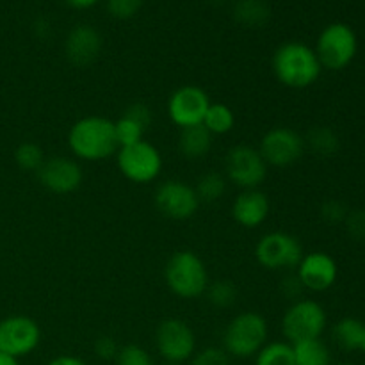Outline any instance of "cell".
<instances>
[{
	"instance_id": "6da1fadb",
	"label": "cell",
	"mask_w": 365,
	"mask_h": 365,
	"mask_svg": "<svg viewBox=\"0 0 365 365\" xmlns=\"http://www.w3.org/2000/svg\"><path fill=\"white\" fill-rule=\"evenodd\" d=\"M68 148L77 159L100 163L118 152L114 121L103 116H84L68 130Z\"/></svg>"
},
{
	"instance_id": "7a4b0ae2",
	"label": "cell",
	"mask_w": 365,
	"mask_h": 365,
	"mask_svg": "<svg viewBox=\"0 0 365 365\" xmlns=\"http://www.w3.org/2000/svg\"><path fill=\"white\" fill-rule=\"evenodd\" d=\"M273 73L282 86L289 89H307L321 77L316 50L302 41L282 43L273 53Z\"/></svg>"
},
{
	"instance_id": "3957f363",
	"label": "cell",
	"mask_w": 365,
	"mask_h": 365,
	"mask_svg": "<svg viewBox=\"0 0 365 365\" xmlns=\"http://www.w3.org/2000/svg\"><path fill=\"white\" fill-rule=\"evenodd\" d=\"M164 280L170 291L182 299H196L209 287L205 262L191 250H180L170 257L164 267Z\"/></svg>"
},
{
	"instance_id": "277c9868",
	"label": "cell",
	"mask_w": 365,
	"mask_h": 365,
	"mask_svg": "<svg viewBox=\"0 0 365 365\" xmlns=\"http://www.w3.org/2000/svg\"><path fill=\"white\" fill-rule=\"evenodd\" d=\"M267 321L259 312H241L227 324L223 349L235 359L255 356L267 344Z\"/></svg>"
},
{
	"instance_id": "5b68a950",
	"label": "cell",
	"mask_w": 365,
	"mask_h": 365,
	"mask_svg": "<svg viewBox=\"0 0 365 365\" xmlns=\"http://www.w3.org/2000/svg\"><path fill=\"white\" fill-rule=\"evenodd\" d=\"M316 56L321 66L331 71H341L351 64L359 50V39L348 24L335 21L321 31L316 45Z\"/></svg>"
},
{
	"instance_id": "8992f818",
	"label": "cell",
	"mask_w": 365,
	"mask_h": 365,
	"mask_svg": "<svg viewBox=\"0 0 365 365\" xmlns=\"http://www.w3.org/2000/svg\"><path fill=\"white\" fill-rule=\"evenodd\" d=\"M328 317L323 307L314 299H298L285 310L282 317V331L289 344L310 339H321L327 330Z\"/></svg>"
},
{
	"instance_id": "52a82bcc",
	"label": "cell",
	"mask_w": 365,
	"mask_h": 365,
	"mask_svg": "<svg viewBox=\"0 0 365 365\" xmlns=\"http://www.w3.org/2000/svg\"><path fill=\"white\" fill-rule=\"evenodd\" d=\"M116 163L120 173L134 184H150L157 180L163 171V155L159 148L145 139L118 148Z\"/></svg>"
},
{
	"instance_id": "ba28073f",
	"label": "cell",
	"mask_w": 365,
	"mask_h": 365,
	"mask_svg": "<svg viewBox=\"0 0 365 365\" xmlns=\"http://www.w3.org/2000/svg\"><path fill=\"white\" fill-rule=\"evenodd\" d=\"M267 164L260 155L259 148L248 145H237L230 148L225 157V175L227 180L246 189H259L267 178Z\"/></svg>"
},
{
	"instance_id": "9c48e42d",
	"label": "cell",
	"mask_w": 365,
	"mask_h": 365,
	"mask_svg": "<svg viewBox=\"0 0 365 365\" xmlns=\"http://www.w3.org/2000/svg\"><path fill=\"white\" fill-rule=\"evenodd\" d=\"M302 242L287 232H269L255 246V259L264 269L280 271L298 267L303 259Z\"/></svg>"
},
{
	"instance_id": "30bf717a",
	"label": "cell",
	"mask_w": 365,
	"mask_h": 365,
	"mask_svg": "<svg viewBox=\"0 0 365 365\" xmlns=\"http://www.w3.org/2000/svg\"><path fill=\"white\" fill-rule=\"evenodd\" d=\"M155 346L159 355L166 362H187L196 351V335L185 321L170 317L160 321L157 327Z\"/></svg>"
},
{
	"instance_id": "8fae6325",
	"label": "cell",
	"mask_w": 365,
	"mask_h": 365,
	"mask_svg": "<svg viewBox=\"0 0 365 365\" xmlns=\"http://www.w3.org/2000/svg\"><path fill=\"white\" fill-rule=\"evenodd\" d=\"M305 138L291 127H273L260 139L259 152L267 166L287 168L305 153Z\"/></svg>"
},
{
	"instance_id": "7c38bea8",
	"label": "cell",
	"mask_w": 365,
	"mask_h": 365,
	"mask_svg": "<svg viewBox=\"0 0 365 365\" xmlns=\"http://www.w3.org/2000/svg\"><path fill=\"white\" fill-rule=\"evenodd\" d=\"M41 342V328L29 316H9L0 321V351L21 359Z\"/></svg>"
},
{
	"instance_id": "4fadbf2b",
	"label": "cell",
	"mask_w": 365,
	"mask_h": 365,
	"mask_svg": "<svg viewBox=\"0 0 365 365\" xmlns=\"http://www.w3.org/2000/svg\"><path fill=\"white\" fill-rule=\"evenodd\" d=\"M153 202H155L157 210L163 216L175 221L189 220L198 212L200 207V200L195 187L187 182L177 180V178L163 182L157 187Z\"/></svg>"
},
{
	"instance_id": "5bb4252c",
	"label": "cell",
	"mask_w": 365,
	"mask_h": 365,
	"mask_svg": "<svg viewBox=\"0 0 365 365\" xmlns=\"http://www.w3.org/2000/svg\"><path fill=\"white\" fill-rule=\"evenodd\" d=\"M210 103L209 95L200 86H180L168 98V116L178 128L202 125Z\"/></svg>"
},
{
	"instance_id": "9a60e30c",
	"label": "cell",
	"mask_w": 365,
	"mask_h": 365,
	"mask_svg": "<svg viewBox=\"0 0 365 365\" xmlns=\"http://www.w3.org/2000/svg\"><path fill=\"white\" fill-rule=\"evenodd\" d=\"M38 180L46 191L53 195H70L75 192L82 185L84 180V171L77 160L70 157L53 155L45 159L38 171Z\"/></svg>"
},
{
	"instance_id": "2e32d148",
	"label": "cell",
	"mask_w": 365,
	"mask_h": 365,
	"mask_svg": "<svg viewBox=\"0 0 365 365\" xmlns=\"http://www.w3.org/2000/svg\"><path fill=\"white\" fill-rule=\"evenodd\" d=\"M296 269V277L302 282L303 289L314 292H323L334 287L339 277L337 262L324 252L305 253Z\"/></svg>"
},
{
	"instance_id": "e0dca14e",
	"label": "cell",
	"mask_w": 365,
	"mask_h": 365,
	"mask_svg": "<svg viewBox=\"0 0 365 365\" xmlns=\"http://www.w3.org/2000/svg\"><path fill=\"white\" fill-rule=\"evenodd\" d=\"M64 52L71 64L88 66L95 63L102 52V36L91 25H77L68 32Z\"/></svg>"
},
{
	"instance_id": "ac0fdd59",
	"label": "cell",
	"mask_w": 365,
	"mask_h": 365,
	"mask_svg": "<svg viewBox=\"0 0 365 365\" xmlns=\"http://www.w3.org/2000/svg\"><path fill=\"white\" fill-rule=\"evenodd\" d=\"M271 203L260 189H246L235 196L232 203V217L242 228H259L269 217Z\"/></svg>"
},
{
	"instance_id": "d6986e66",
	"label": "cell",
	"mask_w": 365,
	"mask_h": 365,
	"mask_svg": "<svg viewBox=\"0 0 365 365\" xmlns=\"http://www.w3.org/2000/svg\"><path fill=\"white\" fill-rule=\"evenodd\" d=\"M214 135L203 125L180 128L178 135V152L189 160H200L212 150Z\"/></svg>"
},
{
	"instance_id": "ffe728a7",
	"label": "cell",
	"mask_w": 365,
	"mask_h": 365,
	"mask_svg": "<svg viewBox=\"0 0 365 365\" xmlns=\"http://www.w3.org/2000/svg\"><path fill=\"white\" fill-rule=\"evenodd\" d=\"M335 344L344 351H362L365 342V323L355 317H344L335 323L334 330Z\"/></svg>"
},
{
	"instance_id": "44dd1931",
	"label": "cell",
	"mask_w": 365,
	"mask_h": 365,
	"mask_svg": "<svg viewBox=\"0 0 365 365\" xmlns=\"http://www.w3.org/2000/svg\"><path fill=\"white\" fill-rule=\"evenodd\" d=\"M234 18L245 27H262L271 18V6L267 0H237Z\"/></svg>"
},
{
	"instance_id": "7402d4cb",
	"label": "cell",
	"mask_w": 365,
	"mask_h": 365,
	"mask_svg": "<svg viewBox=\"0 0 365 365\" xmlns=\"http://www.w3.org/2000/svg\"><path fill=\"white\" fill-rule=\"evenodd\" d=\"M294 365H331L330 348L321 339H310L292 344Z\"/></svg>"
},
{
	"instance_id": "603a6c76",
	"label": "cell",
	"mask_w": 365,
	"mask_h": 365,
	"mask_svg": "<svg viewBox=\"0 0 365 365\" xmlns=\"http://www.w3.org/2000/svg\"><path fill=\"white\" fill-rule=\"evenodd\" d=\"M305 146H309L316 155L331 157L341 148V139L330 127H314L307 134Z\"/></svg>"
},
{
	"instance_id": "cb8c5ba5",
	"label": "cell",
	"mask_w": 365,
	"mask_h": 365,
	"mask_svg": "<svg viewBox=\"0 0 365 365\" xmlns=\"http://www.w3.org/2000/svg\"><path fill=\"white\" fill-rule=\"evenodd\" d=\"M203 127L212 135H223L234 130L235 127V114L225 103H210L207 109L205 118H203Z\"/></svg>"
},
{
	"instance_id": "d4e9b609",
	"label": "cell",
	"mask_w": 365,
	"mask_h": 365,
	"mask_svg": "<svg viewBox=\"0 0 365 365\" xmlns=\"http://www.w3.org/2000/svg\"><path fill=\"white\" fill-rule=\"evenodd\" d=\"M227 177L217 171H209L202 175L195 185V191L198 195L200 203H216L223 198L227 192Z\"/></svg>"
},
{
	"instance_id": "484cf974",
	"label": "cell",
	"mask_w": 365,
	"mask_h": 365,
	"mask_svg": "<svg viewBox=\"0 0 365 365\" xmlns=\"http://www.w3.org/2000/svg\"><path fill=\"white\" fill-rule=\"evenodd\" d=\"M255 356V365H294V353L289 342H267Z\"/></svg>"
},
{
	"instance_id": "4316f807",
	"label": "cell",
	"mask_w": 365,
	"mask_h": 365,
	"mask_svg": "<svg viewBox=\"0 0 365 365\" xmlns=\"http://www.w3.org/2000/svg\"><path fill=\"white\" fill-rule=\"evenodd\" d=\"M45 152L39 145L32 141H25L14 150V163L18 164V168L24 171H38L41 168V164L45 163Z\"/></svg>"
},
{
	"instance_id": "83f0119b",
	"label": "cell",
	"mask_w": 365,
	"mask_h": 365,
	"mask_svg": "<svg viewBox=\"0 0 365 365\" xmlns=\"http://www.w3.org/2000/svg\"><path fill=\"white\" fill-rule=\"evenodd\" d=\"M145 132L146 128L139 125L138 121L132 120V118H128L127 114H121L120 120L114 121V134H116V141L120 148L143 141Z\"/></svg>"
},
{
	"instance_id": "f1b7e54d",
	"label": "cell",
	"mask_w": 365,
	"mask_h": 365,
	"mask_svg": "<svg viewBox=\"0 0 365 365\" xmlns=\"http://www.w3.org/2000/svg\"><path fill=\"white\" fill-rule=\"evenodd\" d=\"M205 294L214 307H217V309H228V307H232L237 302L239 291L234 282L216 280L212 284H209Z\"/></svg>"
},
{
	"instance_id": "f546056e",
	"label": "cell",
	"mask_w": 365,
	"mask_h": 365,
	"mask_svg": "<svg viewBox=\"0 0 365 365\" xmlns=\"http://www.w3.org/2000/svg\"><path fill=\"white\" fill-rule=\"evenodd\" d=\"M116 365H155L152 355L138 344H127L120 348L116 355Z\"/></svg>"
},
{
	"instance_id": "4dcf8cb0",
	"label": "cell",
	"mask_w": 365,
	"mask_h": 365,
	"mask_svg": "<svg viewBox=\"0 0 365 365\" xmlns=\"http://www.w3.org/2000/svg\"><path fill=\"white\" fill-rule=\"evenodd\" d=\"M107 11L118 20H128L141 9L143 0H106Z\"/></svg>"
},
{
	"instance_id": "1f68e13d",
	"label": "cell",
	"mask_w": 365,
	"mask_h": 365,
	"mask_svg": "<svg viewBox=\"0 0 365 365\" xmlns=\"http://www.w3.org/2000/svg\"><path fill=\"white\" fill-rule=\"evenodd\" d=\"M191 365H232L230 355L221 348H205L192 355Z\"/></svg>"
},
{
	"instance_id": "d6a6232c",
	"label": "cell",
	"mask_w": 365,
	"mask_h": 365,
	"mask_svg": "<svg viewBox=\"0 0 365 365\" xmlns=\"http://www.w3.org/2000/svg\"><path fill=\"white\" fill-rule=\"evenodd\" d=\"M348 214L349 212L344 207V203L337 202V200H330V202H327L321 207V216L328 223H341V221H346Z\"/></svg>"
},
{
	"instance_id": "836d02e7",
	"label": "cell",
	"mask_w": 365,
	"mask_h": 365,
	"mask_svg": "<svg viewBox=\"0 0 365 365\" xmlns=\"http://www.w3.org/2000/svg\"><path fill=\"white\" fill-rule=\"evenodd\" d=\"M346 227H348L349 235L356 241H365V210H355L349 212L346 217Z\"/></svg>"
},
{
	"instance_id": "e575fe53",
	"label": "cell",
	"mask_w": 365,
	"mask_h": 365,
	"mask_svg": "<svg viewBox=\"0 0 365 365\" xmlns=\"http://www.w3.org/2000/svg\"><path fill=\"white\" fill-rule=\"evenodd\" d=\"M118 351H120V348H118L116 341L113 337H109V335H102V337H98L95 341V353L98 359L116 360Z\"/></svg>"
},
{
	"instance_id": "d590c367",
	"label": "cell",
	"mask_w": 365,
	"mask_h": 365,
	"mask_svg": "<svg viewBox=\"0 0 365 365\" xmlns=\"http://www.w3.org/2000/svg\"><path fill=\"white\" fill-rule=\"evenodd\" d=\"M128 118H132L134 121H138L139 125H143V127L148 130V127L152 125L153 121V116H152V110H150L148 106H145V103H132L130 107H127L125 109V113Z\"/></svg>"
},
{
	"instance_id": "8d00e7d4",
	"label": "cell",
	"mask_w": 365,
	"mask_h": 365,
	"mask_svg": "<svg viewBox=\"0 0 365 365\" xmlns=\"http://www.w3.org/2000/svg\"><path fill=\"white\" fill-rule=\"evenodd\" d=\"M282 291H284V294L287 296V298H296V296L302 294L303 291V285L302 282L298 280V277H287L285 278V282L282 284Z\"/></svg>"
},
{
	"instance_id": "74e56055",
	"label": "cell",
	"mask_w": 365,
	"mask_h": 365,
	"mask_svg": "<svg viewBox=\"0 0 365 365\" xmlns=\"http://www.w3.org/2000/svg\"><path fill=\"white\" fill-rule=\"evenodd\" d=\"M46 365H88L82 359H77V356H71V355H61L56 356L53 360H50Z\"/></svg>"
},
{
	"instance_id": "f35d334b",
	"label": "cell",
	"mask_w": 365,
	"mask_h": 365,
	"mask_svg": "<svg viewBox=\"0 0 365 365\" xmlns=\"http://www.w3.org/2000/svg\"><path fill=\"white\" fill-rule=\"evenodd\" d=\"M64 2L70 7H73V9H89V7L95 6L98 0H64Z\"/></svg>"
},
{
	"instance_id": "ab89813d",
	"label": "cell",
	"mask_w": 365,
	"mask_h": 365,
	"mask_svg": "<svg viewBox=\"0 0 365 365\" xmlns=\"http://www.w3.org/2000/svg\"><path fill=\"white\" fill-rule=\"evenodd\" d=\"M36 32H38V36H41V38H45L50 32V24L45 18H38V21H36Z\"/></svg>"
},
{
	"instance_id": "60d3db41",
	"label": "cell",
	"mask_w": 365,
	"mask_h": 365,
	"mask_svg": "<svg viewBox=\"0 0 365 365\" xmlns=\"http://www.w3.org/2000/svg\"><path fill=\"white\" fill-rule=\"evenodd\" d=\"M0 365H20V362H18V359H14V356L6 355V353L0 351Z\"/></svg>"
},
{
	"instance_id": "b9f144b4",
	"label": "cell",
	"mask_w": 365,
	"mask_h": 365,
	"mask_svg": "<svg viewBox=\"0 0 365 365\" xmlns=\"http://www.w3.org/2000/svg\"><path fill=\"white\" fill-rule=\"evenodd\" d=\"M335 365H355V364H348V362H342V364H335Z\"/></svg>"
},
{
	"instance_id": "7bdbcfd3",
	"label": "cell",
	"mask_w": 365,
	"mask_h": 365,
	"mask_svg": "<svg viewBox=\"0 0 365 365\" xmlns=\"http://www.w3.org/2000/svg\"><path fill=\"white\" fill-rule=\"evenodd\" d=\"M166 365H182V364H173V362H166Z\"/></svg>"
},
{
	"instance_id": "ee69618b",
	"label": "cell",
	"mask_w": 365,
	"mask_h": 365,
	"mask_svg": "<svg viewBox=\"0 0 365 365\" xmlns=\"http://www.w3.org/2000/svg\"><path fill=\"white\" fill-rule=\"evenodd\" d=\"M362 351L365 353V342H364V348H362Z\"/></svg>"
}]
</instances>
